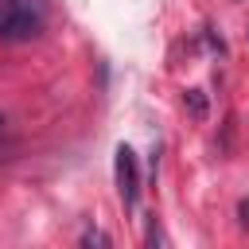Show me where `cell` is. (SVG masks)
<instances>
[{
    "label": "cell",
    "instance_id": "cell-1",
    "mask_svg": "<svg viewBox=\"0 0 249 249\" xmlns=\"http://www.w3.org/2000/svg\"><path fill=\"white\" fill-rule=\"evenodd\" d=\"M43 4L39 0H0V39L4 43H27L43 31Z\"/></svg>",
    "mask_w": 249,
    "mask_h": 249
},
{
    "label": "cell",
    "instance_id": "cell-2",
    "mask_svg": "<svg viewBox=\"0 0 249 249\" xmlns=\"http://www.w3.org/2000/svg\"><path fill=\"white\" fill-rule=\"evenodd\" d=\"M113 171H117V191H121V202L132 210V206L140 202V163H136V152H132L128 144H117Z\"/></svg>",
    "mask_w": 249,
    "mask_h": 249
},
{
    "label": "cell",
    "instance_id": "cell-3",
    "mask_svg": "<svg viewBox=\"0 0 249 249\" xmlns=\"http://www.w3.org/2000/svg\"><path fill=\"white\" fill-rule=\"evenodd\" d=\"M183 105H187V109H191V117H198V121H202V117H206V109H210L202 89H187V93H183Z\"/></svg>",
    "mask_w": 249,
    "mask_h": 249
},
{
    "label": "cell",
    "instance_id": "cell-4",
    "mask_svg": "<svg viewBox=\"0 0 249 249\" xmlns=\"http://www.w3.org/2000/svg\"><path fill=\"white\" fill-rule=\"evenodd\" d=\"M144 241H148L152 249H160V245H163V230H160V218H156V214H148V230H144Z\"/></svg>",
    "mask_w": 249,
    "mask_h": 249
},
{
    "label": "cell",
    "instance_id": "cell-5",
    "mask_svg": "<svg viewBox=\"0 0 249 249\" xmlns=\"http://www.w3.org/2000/svg\"><path fill=\"white\" fill-rule=\"evenodd\" d=\"M82 245H109V233H101V230H86V233H82Z\"/></svg>",
    "mask_w": 249,
    "mask_h": 249
},
{
    "label": "cell",
    "instance_id": "cell-6",
    "mask_svg": "<svg viewBox=\"0 0 249 249\" xmlns=\"http://www.w3.org/2000/svg\"><path fill=\"white\" fill-rule=\"evenodd\" d=\"M237 222H241V230H249V198L237 202Z\"/></svg>",
    "mask_w": 249,
    "mask_h": 249
},
{
    "label": "cell",
    "instance_id": "cell-7",
    "mask_svg": "<svg viewBox=\"0 0 249 249\" xmlns=\"http://www.w3.org/2000/svg\"><path fill=\"white\" fill-rule=\"evenodd\" d=\"M0 124H4V113H0Z\"/></svg>",
    "mask_w": 249,
    "mask_h": 249
}]
</instances>
